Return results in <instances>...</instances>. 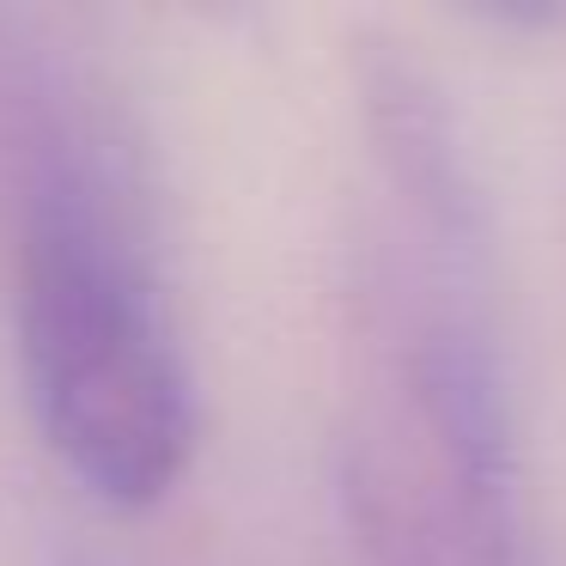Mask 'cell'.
<instances>
[{"label":"cell","mask_w":566,"mask_h":566,"mask_svg":"<svg viewBox=\"0 0 566 566\" xmlns=\"http://www.w3.org/2000/svg\"><path fill=\"white\" fill-rule=\"evenodd\" d=\"M13 335L31 420L67 475L116 512L159 505L196 457V378L140 153L74 67L19 86Z\"/></svg>","instance_id":"1"},{"label":"cell","mask_w":566,"mask_h":566,"mask_svg":"<svg viewBox=\"0 0 566 566\" xmlns=\"http://www.w3.org/2000/svg\"><path fill=\"white\" fill-rule=\"evenodd\" d=\"M342 493L371 566H536L488 323V262L384 226L359 286Z\"/></svg>","instance_id":"2"}]
</instances>
